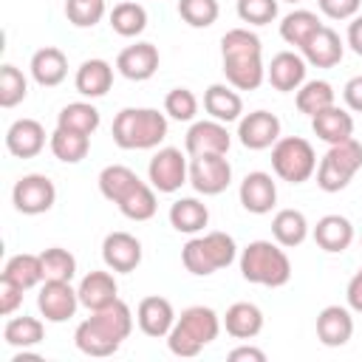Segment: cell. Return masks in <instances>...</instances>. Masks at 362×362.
<instances>
[{
    "label": "cell",
    "mask_w": 362,
    "mask_h": 362,
    "mask_svg": "<svg viewBox=\"0 0 362 362\" xmlns=\"http://www.w3.org/2000/svg\"><path fill=\"white\" fill-rule=\"evenodd\" d=\"M133 311L124 300H113L105 308L90 311L74 331V342L85 356H113L133 331Z\"/></svg>",
    "instance_id": "1"
},
{
    "label": "cell",
    "mask_w": 362,
    "mask_h": 362,
    "mask_svg": "<svg viewBox=\"0 0 362 362\" xmlns=\"http://www.w3.org/2000/svg\"><path fill=\"white\" fill-rule=\"evenodd\" d=\"M221 57L226 82L235 90H257L266 79L260 37L249 28H229L221 37Z\"/></svg>",
    "instance_id": "2"
},
{
    "label": "cell",
    "mask_w": 362,
    "mask_h": 362,
    "mask_svg": "<svg viewBox=\"0 0 362 362\" xmlns=\"http://www.w3.org/2000/svg\"><path fill=\"white\" fill-rule=\"evenodd\" d=\"M221 317L209 305H189L175 317V325L167 334V348L173 356H198L221 334Z\"/></svg>",
    "instance_id": "3"
},
{
    "label": "cell",
    "mask_w": 362,
    "mask_h": 362,
    "mask_svg": "<svg viewBox=\"0 0 362 362\" xmlns=\"http://www.w3.org/2000/svg\"><path fill=\"white\" fill-rule=\"evenodd\" d=\"M240 274L246 283L266 286V288H280L291 280V260L286 255V246L277 240H252L240 257Z\"/></svg>",
    "instance_id": "4"
},
{
    "label": "cell",
    "mask_w": 362,
    "mask_h": 362,
    "mask_svg": "<svg viewBox=\"0 0 362 362\" xmlns=\"http://www.w3.org/2000/svg\"><path fill=\"white\" fill-rule=\"evenodd\" d=\"M110 133L122 150H153L167 139V116L156 107H122Z\"/></svg>",
    "instance_id": "5"
},
{
    "label": "cell",
    "mask_w": 362,
    "mask_h": 362,
    "mask_svg": "<svg viewBox=\"0 0 362 362\" xmlns=\"http://www.w3.org/2000/svg\"><path fill=\"white\" fill-rule=\"evenodd\" d=\"M235 257H238L235 238L226 232H218V229L189 238L181 249V263L195 277H209L218 269H226L229 263H235Z\"/></svg>",
    "instance_id": "6"
},
{
    "label": "cell",
    "mask_w": 362,
    "mask_h": 362,
    "mask_svg": "<svg viewBox=\"0 0 362 362\" xmlns=\"http://www.w3.org/2000/svg\"><path fill=\"white\" fill-rule=\"evenodd\" d=\"M362 170V144L351 136L328 147V153L317 164V187L322 192H339L351 184V178Z\"/></svg>",
    "instance_id": "7"
},
{
    "label": "cell",
    "mask_w": 362,
    "mask_h": 362,
    "mask_svg": "<svg viewBox=\"0 0 362 362\" xmlns=\"http://www.w3.org/2000/svg\"><path fill=\"white\" fill-rule=\"evenodd\" d=\"M272 170L280 181L303 184L317 173V153L303 136H280L272 147Z\"/></svg>",
    "instance_id": "8"
},
{
    "label": "cell",
    "mask_w": 362,
    "mask_h": 362,
    "mask_svg": "<svg viewBox=\"0 0 362 362\" xmlns=\"http://www.w3.org/2000/svg\"><path fill=\"white\" fill-rule=\"evenodd\" d=\"M147 181L156 192H178L189 181V161L178 147H161L147 164Z\"/></svg>",
    "instance_id": "9"
},
{
    "label": "cell",
    "mask_w": 362,
    "mask_h": 362,
    "mask_svg": "<svg viewBox=\"0 0 362 362\" xmlns=\"http://www.w3.org/2000/svg\"><path fill=\"white\" fill-rule=\"evenodd\" d=\"M189 184L201 195H221L232 184V164L223 153L189 156Z\"/></svg>",
    "instance_id": "10"
},
{
    "label": "cell",
    "mask_w": 362,
    "mask_h": 362,
    "mask_svg": "<svg viewBox=\"0 0 362 362\" xmlns=\"http://www.w3.org/2000/svg\"><path fill=\"white\" fill-rule=\"evenodd\" d=\"M11 204L20 215H42L57 204V187L42 173H28L17 178L11 189Z\"/></svg>",
    "instance_id": "11"
},
{
    "label": "cell",
    "mask_w": 362,
    "mask_h": 362,
    "mask_svg": "<svg viewBox=\"0 0 362 362\" xmlns=\"http://www.w3.org/2000/svg\"><path fill=\"white\" fill-rule=\"evenodd\" d=\"M79 294L71 280H45L37 294V308L45 322H68L79 308Z\"/></svg>",
    "instance_id": "12"
},
{
    "label": "cell",
    "mask_w": 362,
    "mask_h": 362,
    "mask_svg": "<svg viewBox=\"0 0 362 362\" xmlns=\"http://www.w3.org/2000/svg\"><path fill=\"white\" fill-rule=\"evenodd\" d=\"M232 147V136L226 130L223 122L218 119H201L192 122L187 136H184V150L187 156H206V153H229Z\"/></svg>",
    "instance_id": "13"
},
{
    "label": "cell",
    "mask_w": 362,
    "mask_h": 362,
    "mask_svg": "<svg viewBox=\"0 0 362 362\" xmlns=\"http://www.w3.org/2000/svg\"><path fill=\"white\" fill-rule=\"evenodd\" d=\"M238 139L246 150H269L280 139V119L269 110H252L238 122Z\"/></svg>",
    "instance_id": "14"
},
{
    "label": "cell",
    "mask_w": 362,
    "mask_h": 362,
    "mask_svg": "<svg viewBox=\"0 0 362 362\" xmlns=\"http://www.w3.org/2000/svg\"><path fill=\"white\" fill-rule=\"evenodd\" d=\"M102 260L110 272H136L141 263V240L130 232H110L102 240Z\"/></svg>",
    "instance_id": "15"
},
{
    "label": "cell",
    "mask_w": 362,
    "mask_h": 362,
    "mask_svg": "<svg viewBox=\"0 0 362 362\" xmlns=\"http://www.w3.org/2000/svg\"><path fill=\"white\" fill-rule=\"evenodd\" d=\"M238 198H240V206L252 215H266L274 209L277 204V184L269 173L263 170H255V173H246L243 181H240V189H238Z\"/></svg>",
    "instance_id": "16"
},
{
    "label": "cell",
    "mask_w": 362,
    "mask_h": 362,
    "mask_svg": "<svg viewBox=\"0 0 362 362\" xmlns=\"http://www.w3.org/2000/svg\"><path fill=\"white\" fill-rule=\"evenodd\" d=\"M158 62H161V57L153 42H133L119 51L116 71L130 82H144L158 71Z\"/></svg>",
    "instance_id": "17"
},
{
    "label": "cell",
    "mask_w": 362,
    "mask_h": 362,
    "mask_svg": "<svg viewBox=\"0 0 362 362\" xmlns=\"http://www.w3.org/2000/svg\"><path fill=\"white\" fill-rule=\"evenodd\" d=\"M48 139L51 136H45V127L37 119H17L6 130V150L14 158H34L42 153Z\"/></svg>",
    "instance_id": "18"
},
{
    "label": "cell",
    "mask_w": 362,
    "mask_h": 362,
    "mask_svg": "<svg viewBox=\"0 0 362 362\" xmlns=\"http://www.w3.org/2000/svg\"><path fill=\"white\" fill-rule=\"evenodd\" d=\"M136 322L141 328V334L153 337V339H161L170 334V328L175 325V311H173V303L161 294H150L139 303L136 308Z\"/></svg>",
    "instance_id": "19"
},
{
    "label": "cell",
    "mask_w": 362,
    "mask_h": 362,
    "mask_svg": "<svg viewBox=\"0 0 362 362\" xmlns=\"http://www.w3.org/2000/svg\"><path fill=\"white\" fill-rule=\"evenodd\" d=\"M305 59L303 54H294V51H280L272 57V62L266 65V79L274 90L280 93H291L297 90L303 82H305Z\"/></svg>",
    "instance_id": "20"
},
{
    "label": "cell",
    "mask_w": 362,
    "mask_h": 362,
    "mask_svg": "<svg viewBox=\"0 0 362 362\" xmlns=\"http://www.w3.org/2000/svg\"><path fill=\"white\" fill-rule=\"evenodd\" d=\"M317 339L325 348H342L354 337V317L345 305H325L317 314Z\"/></svg>",
    "instance_id": "21"
},
{
    "label": "cell",
    "mask_w": 362,
    "mask_h": 362,
    "mask_svg": "<svg viewBox=\"0 0 362 362\" xmlns=\"http://www.w3.org/2000/svg\"><path fill=\"white\" fill-rule=\"evenodd\" d=\"M303 51V59L314 68H334L339 65L342 54H345V42L339 40V34L331 28V25H322L311 34V40L300 48Z\"/></svg>",
    "instance_id": "22"
},
{
    "label": "cell",
    "mask_w": 362,
    "mask_h": 362,
    "mask_svg": "<svg viewBox=\"0 0 362 362\" xmlns=\"http://www.w3.org/2000/svg\"><path fill=\"white\" fill-rule=\"evenodd\" d=\"M311 235H314V243H317L322 252L339 255V252H345V249L354 243V223H351L345 215L331 212V215H322V218L317 221V226H314Z\"/></svg>",
    "instance_id": "23"
},
{
    "label": "cell",
    "mask_w": 362,
    "mask_h": 362,
    "mask_svg": "<svg viewBox=\"0 0 362 362\" xmlns=\"http://www.w3.org/2000/svg\"><path fill=\"white\" fill-rule=\"evenodd\" d=\"M28 71H31V76H34L37 85H42V88H57V85H62L65 76H68V57H65V51H59L57 45H45V48L34 51Z\"/></svg>",
    "instance_id": "24"
},
{
    "label": "cell",
    "mask_w": 362,
    "mask_h": 362,
    "mask_svg": "<svg viewBox=\"0 0 362 362\" xmlns=\"http://www.w3.org/2000/svg\"><path fill=\"white\" fill-rule=\"evenodd\" d=\"M76 294H79V303L88 311H96V308L110 305L119 297V283H116V277L110 272H88L79 280Z\"/></svg>",
    "instance_id": "25"
},
{
    "label": "cell",
    "mask_w": 362,
    "mask_h": 362,
    "mask_svg": "<svg viewBox=\"0 0 362 362\" xmlns=\"http://www.w3.org/2000/svg\"><path fill=\"white\" fill-rule=\"evenodd\" d=\"M204 110L209 113V119H218L223 124L240 122V116H243V99H240V93L229 82L226 85H209L204 90Z\"/></svg>",
    "instance_id": "26"
},
{
    "label": "cell",
    "mask_w": 362,
    "mask_h": 362,
    "mask_svg": "<svg viewBox=\"0 0 362 362\" xmlns=\"http://www.w3.org/2000/svg\"><path fill=\"white\" fill-rule=\"evenodd\" d=\"M113 85V65L107 59H85L79 68H76V76H74V88L88 96V99H99L110 90Z\"/></svg>",
    "instance_id": "27"
},
{
    "label": "cell",
    "mask_w": 362,
    "mask_h": 362,
    "mask_svg": "<svg viewBox=\"0 0 362 362\" xmlns=\"http://www.w3.org/2000/svg\"><path fill=\"white\" fill-rule=\"evenodd\" d=\"M311 130L317 133V139L337 144V141H345L354 136V116L345 107L331 105V107L320 110L317 116H311Z\"/></svg>",
    "instance_id": "28"
},
{
    "label": "cell",
    "mask_w": 362,
    "mask_h": 362,
    "mask_svg": "<svg viewBox=\"0 0 362 362\" xmlns=\"http://www.w3.org/2000/svg\"><path fill=\"white\" fill-rule=\"evenodd\" d=\"M223 328L235 339H255L263 331V311L255 303H232L223 314Z\"/></svg>",
    "instance_id": "29"
},
{
    "label": "cell",
    "mask_w": 362,
    "mask_h": 362,
    "mask_svg": "<svg viewBox=\"0 0 362 362\" xmlns=\"http://www.w3.org/2000/svg\"><path fill=\"white\" fill-rule=\"evenodd\" d=\"M209 223V209L198 198H178L170 206V226L184 235H195Z\"/></svg>",
    "instance_id": "30"
},
{
    "label": "cell",
    "mask_w": 362,
    "mask_h": 362,
    "mask_svg": "<svg viewBox=\"0 0 362 362\" xmlns=\"http://www.w3.org/2000/svg\"><path fill=\"white\" fill-rule=\"evenodd\" d=\"M0 277L11 280V283L20 286L23 291H28V288H34V286H40V283L45 280V274H42V260H40V255H31V252L11 255V257L6 260Z\"/></svg>",
    "instance_id": "31"
},
{
    "label": "cell",
    "mask_w": 362,
    "mask_h": 362,
    "mask_svg": "<svg viewBox=\"0 0 362 362\" xmlns=\"http://www.w3.org/2000/svg\"><path fill=\"white\" fill-rule=\"evenodd\" d=\"M322 25H325V23L320 20L317 11L294 8V11H288V14L280 20V37H283L288 45L303 48V45L311 40V34H314L317 28H322Z\"/></svg>",
    "instance_id": "32"
},
{
    "label": "cell",
    "mask_w": 362,
    "mask_h": 362,
    "mask_svg": "<svg viewBox=\"0 0 362 362\" xmlns=\"http://www.w3.org/2000/svg\"><path fill=\"white\" fill-rule=\"evenodd\" d=\"M272 238L280 246H286V249L300 246L308 238L305 215L300 209H280V212H274V218H272Z\"/></svg>",
    "instance_id": "33"
},
{
    "label": "cell",
    "mask_w": 362,
    "mask_h": 362,
    "mask_svg": "<svg viewBox=\"0 0 362 362\" xmlns=\"http://www.w3.org/2000/svg\"><path fill=\"white\" fill-rule=\"evenodd\" d=\"M48 147H51L54 158H59L62 164H79L88 156V150H90V136L57 127L51 133V139H48Z\"/></svg>",
    "instance_id": "34"
},
{
    "label": "cell",
    "mask_w": 362,
    "mask_h": 362,
    "mask_svg": "<svg viewBox=\"0 0 362 362\" xmlns=\"http://www.w3.org/2000/svg\"><path fill=\"white\" fill-rule=\"evenodd\" d=\"M141 184V178L124 167V164H107L102 173H99V192L110 201V204H119L127 192H133L136 187Z\"/></svg>",
    "instance_id": "35"
},
{
    "label": "cell",
    "mask_w": 362,
    "mask_h": 362,
    "mask_svg": "<svg viewBox=\"0 0 362 362\" xmlns=\"http://www.w3.org/2000/svg\"><path fill=\"white\" fill-rule=\"evenodd\" d=\"M294 102H297V110H300V113L317 116L320 110L337 105V90H334L331 82H325V79H311V82H303V85L297 88Z\"/></svg>",
    "instance_id": "36"
},
{
    "label": "cell",
    "mask_w": 362,
    "mask_h": 362,
    "mask_svg": "<svg viewBox=\"0 0 362 362\" xmlns=\"http://www.w3.org/2000/svg\"><path fill=\"white\" fill-rule=\"evenodd\" d=\"M99 124H102V116L90 102H68L57 113V127L76 130V133H85V136H93L99 130Z\"/></svg>",
    "instance_id": "37"
},
{
    "label": "cell",
    "mask_w": 362,
    "mask_h": 362,
    "mask_svg": "<svg viewBox=\"0 0 362 362\" xmlns=\"http://www.w3.org/2000/svg\"><path fill=\"white\" fill-rule=\"evenodd\" d=\"M3 339L11 348H34L45 339V325L37 317H11L3 328Z\"/></svg>",
    "instance_id": "38"
},
{
    "label": "cell",
    "mask_w": 362,
    "mask_h": 362,
    "mask_svg": "<svg viewBox=\"0 0 362 362\" xmlns=\"http://www.w3.org/2000/svg\"><path fill=\"white\" fill-rule=\"evenodd\" d=\"M116 206H119V212H122L127 221H150V218L156 215V209H158L156 187L147 184V181H141V184H139L133 192H127Z\"/></svg>",
    "instance_id": "39"
},
{
    "label": "cell",
    "mask_w": 362,
    "mask_h": 362,
    "mask_svg": "<svg viewBox=\"0 0 362 362\" xmlns=\"http://www.w3.org/2000/svg\"><path fill=\"white\" fill-rule=\"evenodd\" d=\"M110 28L119 37H139L147 28V8L141 3H133V0L116 3L110 11Z\"/></svg>",
    "instance_id": "40"
},
{
    "label": "cell",
    "mask_w": 362,
    "mask_h": 362,
    "mask_svg": "<svg viewBox=\"0 0 362 362\" xmlns=\"http://www.w3.org/2000/svg\"><path fill=\"white\" fill-rule=\"evenodd\" d=\"M40 260H42V274L45 280H74L76 274V257L62 249V246H48L40 252ZM42 280V283H45Z\"/></svg>",
    "instance_id": "41"
},
{
    "label": "cell",
    "mask_w": 362,
    "mask_h": 362,
    "mask_svg": "<svg viewBox=\"0 0 362 362\" xmlns=\"http://www.w3.org/2000/svg\"><path fill=\"white\" fill-rule=\"evenodd\" d=\"M28 79L17 65H0V107H14L25 99Z\"/></svg>",
    "instance_id": "42"
},
{
    "label": "cell",
    "mask_w": 362,
    "mask_h": 362,
    "mask_svg": "<svg viewBox=\"0 0 362 362\" xmlns=\"http://www.w3.org/2000/svg\"><path fill=\"white\" fill-rule=\"evenodd\" d=\"M221 14L218 0H178V17L192 28H209Z\"/></svg>",
    "instance_id": "43"
},
{
    "label": "cell",
    "mask_w": 362,
    "mask_h": 362,
    "mask_svg": "<svg viewBox=\"0 0 362 362\" xmlns=\"http://www.w3.org/2000/svg\"><path fill=\"white\" fill-rule=\"evenodd\" d=\"M65 17L76 28H93L105 17V0H65Z\"/></svg>",
    "instance_id": "44"
},
{
    "label": "cell",
    "mask_w": 362,
    "mask_h": 362,
    "mask_svg": "<svg viewBox=\"0 0 362 362\" xmlns=\"http://www.w3.org/2000/svg\"><path fill=\"white\" fill-rule=\"evenodd\" d=\"M164 113L175 122H192L198 113V96L189 88H173L164 96Z\"/></svg>",
    "instance_id": "45"
},
{
    "label": "cell",
    "mask_w": 362,
    "mask_h": 362,
    "mask_svg": "<svg viewBox=\"0 0 362 362\" xmlns=\"http://www.w3.org/2000/svg\"><path fill=\"white\" fill-rule=\"evenodd\" d=\"M277 3L280 0H238L235 11L249 25H269L277 17Z\"/></svg>",
    "instance_id": "46"
},
{
    "label": "cell",
    "mask_w": 362,
    "mask_h": 362,
    "mask_svg": "<svg viewBox=\"0 0 362 362\" xmlns=\"http://www.w3.org/2000/svg\"><path fill=\"white\" fill-rule=\"evenodd\" d=\"M317 6L328 20H351L359 14L362 0H317Z\"/></svg>",
    "instance_id": "47"
},
{
    "label": "cell",
    "mask_w": 362,
    "mask_h": 362,
    "mask_svg": "<svg viewBox=\"0 0 362 362\" xmlns=\"http://www.w3.org/2000/svg\"><path fill=\"white\" fill-rule=\"evenodd\" d=\"M20 305H23V288L14 286L11 280L0 277V314L3 317H11Z\"/></svg>",
    "instance_id": "48"
},
{
    "label": "cell",
    "mask_w": 362,
    "mask_h": 362,
    "mask_svg": "<svg viewBox=\"0 0 362 362\" xmlns=\"http://www.w3.org/2000/svg\"><path fill=\"white\" fill-rule=\"evenodd\" d=\"M342 99L348 105V110L354 113H362V74L359 76H351L342 88Z\"/></svg>",
    "instance_id": "49"
},
{
    "label": "cell",
    "mask_w": 362,
    "mask_h": 362,
    "mask_svg": "<svg viewBox=\"0 0 362 362\" xmlns=\"http://www.w3.org/2000/svg\"><path fill=\"white\" fill-rule=\"evenodd\" d=\"M345 300H348V308L362 314V266L356 269V274L348 280V288H345Z\"/></svg>",
    "instance_id": "50"
},
{
    "label": "cell",
    "mask_w": 362,
    "mask_h": 362,
    "mask_svg": "<svg viewBox=\"0 0 362 362\" xmlns=\"http://www.w3.org/2000/svg\"><path fill=\"white\" fill-rule=\"evenodd\" d=\"M229 362H266V354L255 345H238L229 351Z\"/></svg>",
    "instance_id": "51"
},
{
    "label": "cell",
    "mask_w": 362,
    "mask_h": 362,
    "mask_svg": "<svg viewBox=\"0 0 362 362\" xmlns=\"http://www.w3.org/2000/svg\"><path fill=\"white\" fill-rule=\"evenodd\" d=\"M348 45L354 54L362 57V14L351 17V23H348Z\"/></svg>",
    "instance_id": "52"
},
{
    "label": "cell",
    "mask_w": 362,
    "mask_h": 362,
    "mask_svg": "<svg viewBox=\"0 0 362 362\" xmlns=\"http://www.w3.org/2000/svg\"><path fill=\"white\" fill-rule=\"evenodd\" d=\"M286 3H300V0H286Z\"/></svg>",
    "instance_id": "53"
},
{
    "label": "cell",
    "mask_w": 362,
    "mask_h": 362,
    "mask_svg": "<svg viewBox=\"0 0 362 362\" xmlns=\"http://www.w3.org/2000/svg\"><path fill=\"white\" fill-rule=\"evenodd\" d=\"M359 246H362V238H359Z\"/></svg>",
    "instance_id": "54"
}]
</instances>
